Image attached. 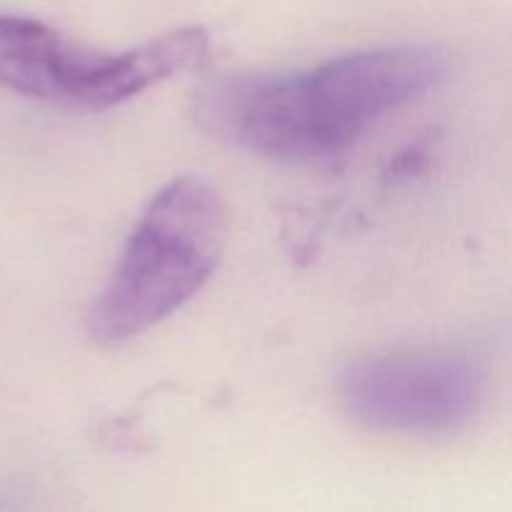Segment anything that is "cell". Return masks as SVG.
I'll return each instance as SVG.
<instances>
[{
	"label": "cell",
	"mask_w": 512,
	"mask_h": 512,
	"mask_svg": "<svg viewBox=\"0 0 512 512\" xmlns=\"http://www.w3.org/2000/svg\"><path fill=\"white\" fill-rule=\"evenodd\" d=\"M443 53L395 45L343 55L305 73H238L208 80L193 115L205 133L278 163L343 153L375 120L433 90Z\"/></svg>",
	"instance_id": "cell-1"
},
{
	"label": "cell",
	"mask_w": 512,
	"mask_h": 512,
	"mask_svg": "<svg viewBox=\"0 0 512 512\" xmlns=\"http://www.w3.org/2000/svg\"><path fill=\"white\" fill-rule=\"evenodd\" d=\"M228 215L218 190L180 175L145 205L118 268L88 313L98 345L128 343L178 313L213 278L225 248Z\"/></svg>",
	"instance_id": "cell-2"
},
{
	"label": "cell",
	"mask_w": 512,
	"mask_h": 512,
	"mask_svg": "<svg viewBox=\"0 0 512 512\" xmlns=\"http://www.w3.org/2000/svg\"><path fill=\"white\" fill-rule=\"evenodd\" d=\"M210 38L200 28H180L123 50L83 48L48 23L25 15H0V88L65 110H108L143 90L203 68Z\"/></svg>",
	"instance_id": "cell-3"
},
{
	"label": "cell",
	"mask_w": 512,
	"mask_h": 512,
	"mask_svg": "<svg viewBox=\"0 0 512 512\" xmlns=\"http://www.w3.org/2000/svg\"><path fill=\"white\" fill-rule=\"evenodd\" d=\"M488 378L473 355L408 350L363 358L343 375V403L358 423L385 433L438 435L468 425Z\"/></svg>",
	"instance_id": "cell-4"
}]
</instances>
